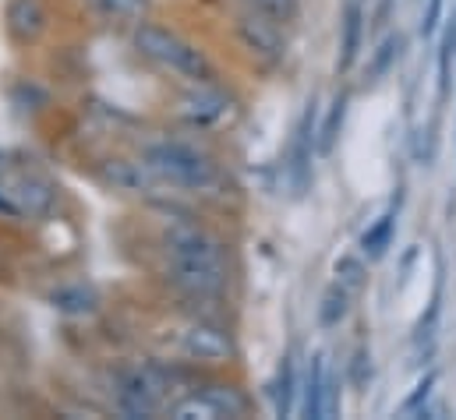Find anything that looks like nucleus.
Listing matches in <instances>:
<instances>
[{"label":"nucleus","mask_w":456,"mask_h":420,"mask_svg":"<svg viewBox=\"0 0 456 420\" xmlns=\"http://www.w3.org/2000/svg\"><path fill=\"white\" fill-rule=\"evenodd\" d=\"M152 177L163 184V188H181V191H213L220 188L224 174H220V163L191 145V141H181V138H156L149 145H142V156H138Z\"/></svg>","instance_id":"nucleus-1"},{"label":"nucleus","mask_w":456,"mask_h":420,"mask_svg":"<svg viewBox=\"0 0 456 420\" xmlns=\"http://www.w3.org/2000/svg\"><path fill=\"white\" fill-rule=\"evenodd\" d=\"M131 43H134V50L145 61H152L159 71H167L174 78H184V82H216L213 57L202 46H195L191 39H184L181 32L167 28V25L138 21L131 28Z\"/></svg>","instance_id":"nucleus-2"},{"label":"nucleus","mask_w":456,"mask_h":420,"mask_svg":"<svg viewBox=\"0 0 456 420\" xmlns=\"http://www.w3.org/2000/svg\"><path fill=\"white\" fill-rule=\"evenodd\" d=\"M174 375L159 364H131L114 375V410L120 417L142 420L167 414Z\"/></svg>","instance_id":"nucleus-3"},{"label":"nucleus","mask_w":456,"mask_h":420,"mask_svg":"<svg viewBox=\"0 0 456 420\" xmlns=\"http://www.w3.org/2000/svg\"><path fill=\"white\" fill-rule=\"evenodd\" d=\"M163 254L167 262H202V265H230L227 244L199 226L195 219H174L163 230Z\"/></svg>","instance_id":"nucleus-4"},{"label":"nucleus","mask_w":456,"mask_h":420,"mask_svg":"<svg viewBox=\"0 0 456 420\" xmlns=\"http://www.w3.org/2000/svg\"><path fill=\"white\" fill-rule=\"evenodd\" d=\"M177 350H181V357H188L195 364H227L237 353L227 328L213 325L206 318H195L177 328Z\"/></svg>","instance_id":"nucleus-5"},{"label":"nucleus","mask_w":456,"mask_h":420,"mask_svg":"<svg viewBox=\"0 0 456 420\" xmlns=\"http://www.w3.org/2000/svg\"><path fill=\"white\" fill-rule=\"evenodd\" d=\"M315 120H319V103L308 100L305 113L294 127V138H290V149H287V184L294 195H305L308 184H312V156L319 152V131H315Z\"/></svg>","instance_id":"nucleus-6"},{"label":"nucleus","mask_w":456,"mask_h":420,"mask_svg":"<svg viewBox=\"0 0 456 420\" xmlns=\"http://www.w3.org/2000/svg\"><path fill=\"white\" fill-rule=\"evenodd\" d=\"M233 113V100L220 89V82H188V93L181 96V117L191 127H220Z\"/></svg>","instance_id":"nucleus-7"},{"label":"nucleus","mask_w":456,"mask_h":420,"mask_svg":"<svg viewBox=\"0 0 456 420\" xmlns=\"http://www.w3.org/2000/svg\"><path fill=\"white\" fill-rule=\"evenodd\" d=\"M237 36H240V43H244L255 57H262V61H269V64L283 61V53H287L283 25L273 21V18H265V14H258V11H251V7L237 18Z\"/></svg>","instance_id":"nucleus-8"},{"label":"nucleus","mask_w":456,"mask_h":420,"mask_svg":"<svg viewBox=\"0 0 456 420\" xmlns=\"http://www.w3.org/2000/svg\"><path fill=\"white\" fill-rule=\"evenodd\" d=\"M50 25V14L43 7V0H7L4 7V28L11 36V43L18 46H32L43 39Z\"/></svg>","instance_id":"nucleus-9"},{"label":"nucleus","mask_w":456,"mask_h":420,"mask_svg":"<svg viewBox=\"0 0 456 420\" xmlns=\"http://www.w3.org/2000/svg\"><path fill=\"white\" fill-rule=\"evenodd\" d=\"M100 177H103L114 191H124V195H152V191L163 188L142 159H107V163L100 166Z\"/></svg>","instance_id":"nucleus-10"},{"label":"nucleus","mask_w":456,"mask_h":420,"mask_svg":"<svg viewBox=\"0 0 456 420\" xmlns=\"http://www.w3.org/2000/svg\"><path fill=\"white\" fill-rule=\"evenodd\" d=\"M361 39H364V7L361 0H346L343 7V39H340V68L343 75L357 64V53H361Z\"/></svg>","instance_id":"nucleus-11"},{"label":"nucleus","mask_w":456,"mask_h":420,"mask_svg":"<svg viewBox=\"0 0 456 420\" xmlns=\"http://www.w3.org/2000/svg\"><path fill=\"white\" fill-rule=\"evenodd\" d=\"M86 7L107 25H138L149 18V0H86Z\"/></svg>","instance_id":"nucleus-12"},{"label":"nucleus","mask_w":456,"mask_h":420,"mask_svg":"<svg viewBox=\"0 0 456 420\" xmlns=\"http://www.w3.org/2000/svg\"><path fill=\"white\" fill-rule=\"evenodd\" d=\"M301 414H305L308 420L326 417V353H312L308 378H305V400H301Z\"/></svg>","instance_id":"nucleus-13"},{"label":"nucleus","mask_w":456,"mask_h":420,"mask_svg":"<svg viewBox=\"0 0 456 420\" xmlns=\"http://www.w3.org/2000/svg\"><path fill=\"white\" fill-rule=\"evenodd\" d=\"M396 215H400V198L361 233V254L364 258H382L386 254V247L393 244V233H396Z\"/></svg>","instance_id":"nucleus-14"},{"label":"nucleus","mask_w":456,"mask_h":420,"mask_svg":"<svg viewBox=\"0 0 456 420\" xmlns=\"http://www.w3.org/2000/svg\"><path fill=\"white\" fill-rule=\"evenodd\" d=\"M294 400H297V375H294V353H287L280 360L276 382H273V410L276 417H290L294 414Z\"/></svg>","instance_id":"nucleus-15"},{"label":"nucleus","mask_w":456,"mask_h":420,"mask_svg":"<svg viewBox=\"0 0 456 420\" xmlns=\"http://www.w3.org/2000/svg\"><path fill=\"white\" fill-rule=\"evenodd\" d=\"M346 106H350V93H337L333 103H330L326 120H322V127H319V152H322V156L333 152V145H337V138H340L343 120H346Z\"/></svg>","instance_id":"nucleus-16"},{"label":"nucleus","mask_w":456,"mask_h":420,"mask_svg":"<svg viewBox=\"0 0 456 420\" xmlns=\"http://www.w3.org/2000/svg\"><path fill=\"white\" fill-rule=\"evenodd\" d=\"M400 53H403V39H400V36H386V39L379 43V50L371 53V64H368V82L386 78V75L393 71V64L400 61Z\"/></svg>","instance_id":"nucleus-17"},{"label":"nucleus","mask_w":456,"mask_h":420,"mask_svg":"<svg viewBox=\"0 0 456 420\" xmlns=\"http://www.w3.org/2000/svg\"><path fill=\"white\" fill-rule=\"evenodd\" d=\"M202 392L220 407V414H224V417H244V414L251 410L248 396H244L237 385H206Z\"/></svg>","instance_id":"nucleus-18"},{"label":"nucleus","mask_w":456,"mask_h":420,"mask_svg":"<svg viewBox=\"0 0 456 420\" xmlns=\"http://www.w3.org/2000/svg\"><path fill=\"white\" fill-rule=\"evenodd\" d=\"M350 297H354V294H346L340 283L333 279V287L322 294V304H319V321H322L326 328H337L343 318H346V311H350Z\"/></svg>","instance_id":"nucleus-19"},{"label":"nucleus","mask_w":456,"mask_h":420,"mask_svg":"<svg viewBox=\"0 0 456 420\" xmlns=\"http://www.w3.org/2000/svg\"><path fill=\"white\" fill-rule=\"evenodd\" d=\"M333 276H337V283H340L346 294H357L368 283V269H364L361 254H340L337 265H333Z\"/></svg>","instance_id":"nucleus-20"},{"label":"nucleus","mask_w":456,"mask_h":420,"mask_svg":"<svg viewBox=\"0 0 456 420\" xmlns=\"http://www.w3.org/2000/svg\"><path fill=\"white\" fill-rule=\"evenodd\" d=\"M53 308H61L68 315H89L96 308V297L86 287H64V290L53 294Z\"/></svg>","instance_id":"nucleus-21"},{"label":"nucleus","mask_w":456,"mask_h":420,"mask_svg":"<svg viewBox=\"0 0 456 420\" xmlns=\"http://www.w3.org/2000/svg\"><path fill=\"white\" fill-rule=\"evenodd\" d=\"M456 61V11L450 14V25L443 32V50H439V93H450V75H453Z\"/></svg>","instance_id":"nucleus-22"},{"label":"nucleus","mask_w":456,"mask_h":420,"mask_svg":"<svg viewBox=\"0 0 456 420\" xmlns=\"http://www.w3.org/2000/svg\"><path fill=\"white\" fill-rule=\"evenodd\" d=\"M248 7L258 11V14H265V18H273V21H280V25H287V21L297 18L301 0H248Z\"/></svg>","instance_id":"nucleus-23"},{"label":"nucleus","mask_w":456,"mask_h":420,"mask_svg":"<svg viewBox=\"0 0 456 420\" xmlns=\"http://www.w3.org/2000/svg\"><path fill=\"white\" fill-rule=\"evenodd\" d=\"M436 382H439V375H436V371H428V375L418 382V389L403 400L400 414H421V410H425V403H428V396H432V389H436Z\"/></svg>","instance_id":"nucleus-24"},{"label":"nucleus","mask_w":456,"mask_h":420,"mask_svg":"<svg viewBox=\"0 0 456 420\" xmlns=\"http://www.w3.org/2000/svg\"><path fill=\"white\" fill-rule=\"evenodd\" d=\"M443 4H446V0H428V7H425V18H421V32H425V36H432V32L439 28V18H443Z\"/></svg>","instance_id":"nucleus-25"},{"label":"nucleus","mask_w":456,"mask_h":420,"mask_svg":"<svg viewBox=\"0 0 456 420\" xmlns=\"http://www.w3.org/2000/svg\"><path fill=\"white\" fill-rule=\"evenodd\" d=\"M368 360H371V357H368L364 350H357V357H354V385H357V389H364V385H368V378H371V368L364 371V364H368Z\"/></svg>","instance_id":"nucleus-26"},{"label":"nucleus","mask_w":456,"mask_h":420,"mask_svg":"<svg viewBox=\"0 0 456 420\" xmlns=\"http://www.w3.org/2000/svg\"><path fill=\"white\" fill-rule=\"evenodd\" d=\"M389 7H393V0H382V7H379V18H386V14H389Z\"/></svg>","instance_id":"nucleus-27"}]
</instances>
